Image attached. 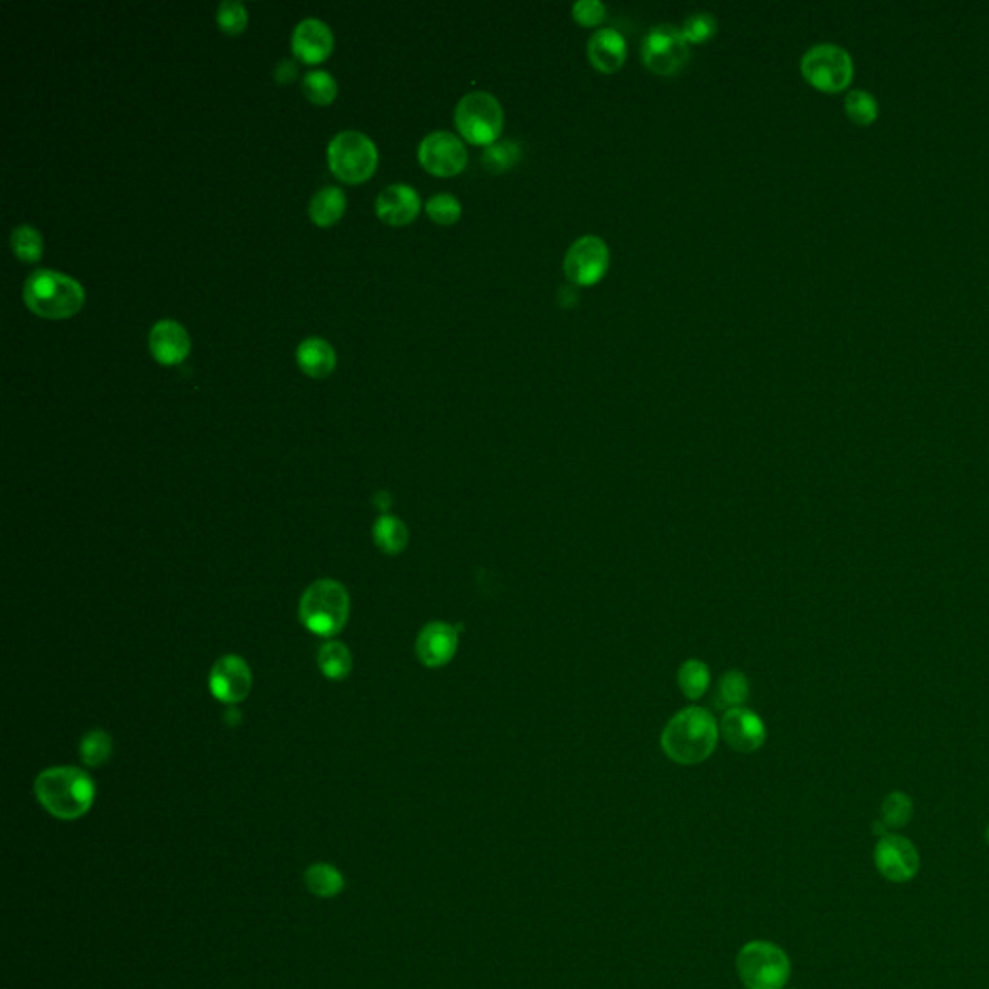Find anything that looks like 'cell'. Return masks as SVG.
Wrapping results in <instances>:
<instances>
[{
  "label": "cell",
  "mask_w": 989,
  "mask_h": 989,
  "mask_svg": "<svg viewBox=\"0 0 989 989\" xmlns=\"http://www.w3.org/2000/svg\"><path fill=\"white\" fill-rule=\"evenodd\" d=\"M719 740V725L704 707H688L677 713L661 736L663 752L680 765L706 762Z\"/></svg>",
  "instance_id": "cell-1"
},
{
  "label": "cell",
  "mask_w": 989,
  "mask_h": 989,
  "mask_svg": "<svg viewBox=\"0 0 989 989\" xmlns=\"http://www.w3.org/2000/svg\"><path fill=\"white\" fill-rule=\"evenodd\" d=\"M41 806L58 820H78L95 800V783L78 767H51L35 781Z\"/></svg>",
  "instance_id": "cell-2"
},
{
  "label": "cell",
  "mask_w": 989,
  "mask_h": 989,
  "mask_svg": "<svg viewBox=\"0 0 989 989\" xmlns=\"http://www.w3.org/2000/svg\"><path fill=\"white\" fill-rule=\"evenodd\" d=\"M24 302L39 317L68 319L84 308L85 290L64 273L37 269L24 284Z\"/></svg>",
  "instance_id": "cell-3"
},
{
  "label": "cell",
  "mask_w": 989,
  "mask_h": 989,
  "mask_svg": "<svg viewBox=\"0 0 989 989\" xmlns=\"http://www.w3.org/2000/svg\"><path fill=\"white\" fill-rule=\"evenodd\" d=\"M348 613V592L335 580H317L300 601V621L317 636L339 634L348 621Z\"/></svg>",
  "instance_id": "cell-4"
},
{
  "label": "cell",
  "mask_w": 989,
  "mask_h": 989,
  "mask_svg": "<svg viewBox=\"0 0 989 989\" xmlns=\"http://www.w3.org/2000/svg\"><path fill=\"white\" fill-rule=\"evenodd\" d=\"M454 124L466 142L489 147L499 142L503 134L505 113L495 95L487 91H470L454 109Z\"/></svg>",
  "instance_id": "cell-5"
},
{
  "label": "cell",
  "mask_w": 989,
  "mask_h": 989,
  "mask_svg": "<svg viewBox=\"0 0 989 989\" xmlns=\"http://www.w3.org/2000/svg\"><path fill=\"white\" fill-rule=\"evenodd\" d=\"M736 970L748 989H783L791 978V961L771 941H750L736 957Z\"/></svg>",
  "instance_id": "cell-6"
},
{
  "label": "cell",
  "mask_w": 989,
  "mask_h": 989,
  "mask_svg": "<svg viewBox=\"0 0 989 989\" xmlns=\"http://www.w3.org/2000/svg\"><path fill=\"white\" fill-rule=\"evenodd\" d=\"M327 159L339 180L346 184H360L373 176L379 163V153L366 134L344 130L329 143Z\"/></svg>",
  "instance_id": "cell-7"
},
{
  "label": "cell",
  "mask_w": 989,
  "mask_h": 989,
  "mask_svg": "<svg viewBox=\"0 0 989 989\" xmlns=\"http://www.w3.org/2000/svg\"><path fill=\"white\" fill-rule=\"evenodd\" d=\"M800 72L808 84L823 93H839L852 82L854 60L837 43H816L800 60Z\"/></svg>",
  "instance_id": "cell-8"
},
{
  "label": "cell",
  "mask_w": 989,
  "mask_h": 989,
  "mask_svg": "<svg viewBox=\"0 0 989 989\" xmlns=\"http://www.w3.org/2000/svg\"><path fill=\"white\" fill-rule=\"evenodd\" d=\"M690 43L677 26L661 24L648 31L642 43V62L657 76H673L690 58Z\"/></svg>",
  "instance_id": "cell-9"
},
{
  "label": "cell",
  "mask_w": 989,
  "mask_h": 989,
  "mask_svg": "<svg viewBox=\"0 0 989 989\" xmlns=\"http://www.w3.org/2000/svg\"><path fill=\"white\" fill-rule=\"evenodd\" d=\"M611 265V252L603 238L588 234L572 242L563 261L566 279L576 286L599 283Z\"/></svg>",
  "instance_id": "cell-10"
},
{
  "label": "cell",
  "mask_w": 989,
  "mask_h": 989,
  "mask_svg": "<svg viewBox=\"0 0 989 989\" xmlns=\"http://www.w3.org/2000/svg\"><path fill=\"white\" fill-rule=\"evenodd\" d=\"M418 161L429 174L451 178L460 174L468 165V151L464 142L451 132H431L418 147Z\"/></svg>",
  "instance_id": "cell-11"
},
{
  "label": "cell",
  "mask_w": 989,
  "mask_h": 989,
  "mask_svg": "<svg viewBox=\"0 0 989 989\" xmlns=\"http://www.w3.org/2000/svg\"><path fill=\"white\" fill-rule=\"evenodd\" d=\"M876 870L891 883H906L920 870V854L912 841L903 835L889 833L877 839L874 850Z\"/></svg>",
  "instance_id": "cell-12"
},
{
  "label": "cell",
  "mask_w": 989,
  "mask_h": 989,
  "mask_svg": "<svg viewBox=\"0 0 989 989\" xmlns=\"http://www.w3.org/2000/svg\"><path fill=\"white\" fill-rule=\"evenodd\" d=\"M209 688L219 702L228 706L240 704L252 690L250 665L238 655H225L211 669Z\"/></svg>",
  "instance_id": "cell-13"
},
{
  "label": "cell",
  "mask_w": 989,
  "mask_h": 989,
  "mask_svg": "<svg viewBox=\"0 0 989 989\" xmlns=\"http://www.w3.org/2000/svg\"><path fill=\"white\" fill-rule=\"evenodd\" d=\"M719 733L731 748L746 754L756 752L765 742V725L762 719L746 707L725 711V717L721 719L719 725Z\"/></svg>",
  "instance_id": "cell-14"
},
{
  "label": "cell",
  "mask_w": 989,
  "mask_h": 989,
  "mask_svg": "<svg viewBox=\"0 0 989 989\" xmlns=\"http://www.w3.org/2000/svg\"><path fill=\"white\" fill-rule=\"evenodd\" d=\"M149 350L163 366L182 364L190 354V335L174 319H161L149 331Z\"/></svg>",
  "instance_id": "cell-15"
},
{
  "label": "cell",
  "mask_w": 989,
  "mask_h": 989,
  "mask_svg": "<svg viewBox=\"0 0 989 989\" xmlns=\"http://www.w3.org/2000/svg\"><path fill=\"white\" fill-rule=\"evenodd\" d=\"M422 209L420 194L408 184H391L375 199L377 217L393 227L412 223Z\"/></svg>",
  "instance_id": "cell-16"
},
{
  "label": "cell",
  "mask_w": 989,
  "mask_h": 989,
  "mask_svg": "<svg viewBox=\"0 0 989 989\" xmlns=\"http://www.w3.org/2000/svg\"><path fill=\"white\" fill-rule=\"evenodd\" d=\"M458 650V628L449 622H429L416 640V653L425 667H443Z\"/></svg>",
  "instance_id": "cell-17"
},
{
  "label": "cell",
  "mask_w": 989,
  "mask_h": 989,
  "mask_svg": "<svg viewBox=\"0 0 989 989\" xmlns=\"http://www.w3.org/2000/svg\"><path fill=\"white\" fill-rule=\"evenodd\" d=\"M335 37L331 28L317 20H302L292 33V53L306 64H319L331 55Z\"/></svg>",
  "instance_id": "cell-18"
},
{
  "label": "cell",
  "mask_w": 989,
  "mask_h": 989,
  "mask_svg": "<svg viewBox=\"0 0 989 989\" xmlns=\"http://www.w3.org/2000/svg\"><path fill=\"white\" fill-rule=\"evenodd\" d=\"M628 47L621 31L611 28L599 29L588 41V60L595 70L603 74L619 72L626 62Z\"/></svg>",
  "instance_id": "cell-19"
},
{
  "label": "cell",
  "mask_w": 989,
  "mask_h": 989,
  "mask_svg": "<svg viewBox=\"0 0 989 989\" xmlns=\"http://www.w3.org/2000/svg\"><path fill=\"white\" fill-rule=\"evenodd\" d=\"M300 369L310 377H327L337 366L335 348L321 337L302 340L296 350Z\"/></svg>",
  "instance_id": "cell-20"
},
{
  "label": "cell",
  "mask_w": 989,
  "mask_h": 989,
  "mask_svg": "<svg viewBox=\"0 0 989 989\" xmlns=\"http://www.w3.org/2000/svg\"><path fill=\"white\" fill-rule=\"evenodd\" d=\"M346 196L337 186L321 188L310 201V219L319 227H331L342 219Z\"/></svg>",
  "instance_id": "cell-21"
},
{
  "label": "cell",
  "mask_w": 989,
  "mask_h": 989,
  "mask_svg": "<svg viewBox=\"0 0 989 989\" xmlns=\"http://www.w3.org/2000/svg\"><path fill=\"white\" fill-rule=\"evenodd\" d=\"M317 663L321 673L331 680L346 679L352 671V653L340 642H327L319 648Z\"/></svg>",
  "instance_id": "cell-22"
},
{
  "label": "cell",
  "mask_w": 989,
  "mask_h": 989,
  "mask_svg": "<svg viewBox=\"0 0 989 989\" xmlns=\"http://www.w3.org/2000/svg\"><path fill=\"white\" fill-rule=\"evenodd\" d=\"M377 547L387 555H398L408 545V530L395 516H381L373 526Z\"/></svg>",
  "instance_id": "cell-23"
},
{
  "label": "cell",
  "mask_w": 989,
  "mask_h": 989,
  "mask_svg": "<svg viewBox=\"0 0 989 989\" xmlns=\"http://www.w3.org/2000/svg\"><path fill=\"white\" fill-rule=\"evenodd\" d=\"M522 159V145L516 142H497L485 147L481 155L483 169L491 174H501L514 169Z\"/></svg>",
  "instance_id": "cell-24"
},
{
  "label": "cell",
  "mask_w": 989,
  "mask_h": 989,
  "mask_svg": "<svg viewBox=\"0 0 989 989\" xmlns=\"http://www.w3.org/2000/svg\"><path fill=\"white\" fill-rule=\"evenodd\" d=\"M306 885L317 897H335L344 887V877L331 864H315L306 872Z\"/></svg>",
  "instance_id": "cell-25"
},
{
  "label": "cell",
  "mask_w": 989,
  "mask_h": 989,
  "mask_svg": "<svg viewBox=\"0 0 989 989\" xmlns=\"http://www.w3.org/2000/svg\"><path fill=\"white\" fill-rule=\"evenodd\" d=\"M748 692H750V686H748V679L740 673V671H729L721 682H719V690H717V698H715V707L717 709H723V711H731V709H736V707L742 706L748 698Z\"/></svg>",
  "instance_id": "cell-26"
},
{
  "label": "cell",
  "mask_w": 989,
  "mask_h": 989,
  "mask_svg": "<svg viewBox=\"0 0 989 989\" xmlns=\"http://www.w3.org/2000/svg\"><path fill=\"white\" fill-rule=\"evenodd\" d=\"M709 669L704 661L690 659L679 669V686L688 700H700L709 688Z\"/></svg>",
  "instance_id": "cell-27"
},
{
  "label": "cell",
  "mask_w": 989,
  "mask_h": 989,
  "mask_svg": "<svg viewBox=\"0 0 989 989\" xmlns=\"http://www.w3.org/2000/svg\"><path fill=\"white\" fill-rule=\"evenodd\" d=\"M845 113L860 126L872 124L879 114V103L868 89H850L845 97Z\"/></svg>",
  "instance_id": "cell-28"
},
{
  "label": "cell",
  "mask_w": 989,
  "mask_h": 989,
  "mask_svg": "<svg viewBox=\"0 0 989 989\" xmlns=\"http://www.w3.org/2000/svg\"><path fill=\"white\" fill-rule=\"evenodd\" d=\"M10 246L14 255L26 263H35L43 257V236L31 225L14 228L10 236Z\"/></svg>",
  "instance_id": "cell-29"
},
{
  "label": "cell",
  "mask_w": 989,
  "mask_h": 989,
  "mask_svg": "<svg viewBox=\"0 0 989 989\" xmlns=\"http://www.w3.org/2000/svg\"><path fill=\"white\" fill-rule=\"evenodd\" d=\"M304 93L315 105H329L335 101L339 85L327 70H313L304 76Z\"/></svg>",
  "instance_id": "cell-30"
},
{
  "label": "cell",
  "mask_w": 989,
  "mask_h": 989,
  "mask_svg": "<svg viewBox=\"0 0 989 989\" xmlns=\"http://www.w3.org/2000/svg\"><path fill=\"white\" fill-rule=\"evenodd\" d=\"M912 812H914V804H912V798L908 794L899 791L891 792V794H887V798L881 804V821L889 829H901V827L908 825V821L912 820Z\"/></svg>",
  "instance_id": "cell-31"
},
{
  "label": "cell",
  "mask_w": 989,
  "mask_h": 989,
  "mask_svg": "<svg viewBox=\"0 0 989 989\" xmlns=\"http://www.w3.org/2000/svg\"><path fill=\"white\" fill-rule=\"evenodd\" d=\"M111 752H113V740L101 729H93L82 738L80 754L89 767L103 765L111 758Z\"/></svg>",
  "instance_id": "cell-32"
},
{
  "label": "cell",
  "mask_w": 989,
  "mask_h": 989,
  "mask_svg": "<svg viewBox=\"0 0 989 989\" xmlns=\"http://www.w3.org/2000/svg\"><path fill=\"white\" fill-rule=\"evenodd\" d=\"M425 211L433 223L449 227V225H454L460 221L462 205H460L458 198H454L453 194H437L425 203Z\"/></svg>",
  "instance_id": "cell-33"
},
{
  "label": "cell",
  "mask_w": 989,
  "mask_h": 989,
  "mask_svg": "<svg viewBox=\"0 0 989 989\" xmlns=\"http://www.w3.org/2000/svg\"><path fill=\"white\" fill-rule=\"evenodd\" d=\"M680 31L688 43H694V45L706 43L717 33V20L709 12H694L684 20Z\"/></svg>",
  "instance_id": "cell-34"
},
{
  "label": "cell",
  "mask_w": 989,
  "mask_h": 989,
  "mask_svg": "<svg viewBox=\"0 0 989 989\" xmlns=\"http://www.w3.org/2000/svg\"><path fill=\"white\" fill-rule=\"evenodd\" d=\"M217 24L228 35H238L248 26V10L238 0H225L217 8Z\"/></svg>",
  "instance_id": "cell-35"
},
{
  "label": "cell",
  "mask_w": 989,
  "mask_h": 989,
  "mask_svg": "<svg viewBox=\"0 0 989 989\" xmlns=\"http://www.w3.org/2000/svg\"><path fill=\"white\" fill-rule=\"evenodd\" d=\"M572 18L582 28H595L607 18V8L601 0H578L572 6Z\"/></svg>",
  "instance_id": "cell-36"
},
{
  "label": "cell",
  "mask_w": 989,
  "mask_h": 989,
  "mask_svg": "<svg viewBox=\"0 0 989 989\" xmlns=\"http://www.w3.org/2000/svg\"><path fill=\"white\" fill-rule=\"evenodd\" d=\"M296 74H298V68H296V64H294L292 60H281V62L277 64V68H275V80H277L279 84H288V82H292V80L296 78Z\"/></svg>",
  "instance_id": "cell-37"
},
{
  "label": "cell",
  "mask_w": 989,
  "mask_h": 989,
  "mask_svg": "<svg viewBox=\"0 0 989 989\" xmlns=\"http://www.w3.org/2000/svg\"><path fill=\"white\" fill-rule=\"evenodd\" d=\"M375 501H377V507L381 510H387L391 507V495H389V493H385V491H381V493L375 497Z\"/></svg>",
  "instance_id": "cell-38"
},
{
  "label": "cell",
  "mask_w": 989,
  "mask_h": 989,
  "mask_svg": "<svg viewBox=\"0 0 989 989\" xmlns=\"http://www.w3.org/2000/svg\"><path fill=\"white\" fill-rule=\"evenodd\" d=\"M986 841H988V845H989V825H988V829H986Z\"/></svg>",
  "instance_id": "cell-39"
}]
</instances>
